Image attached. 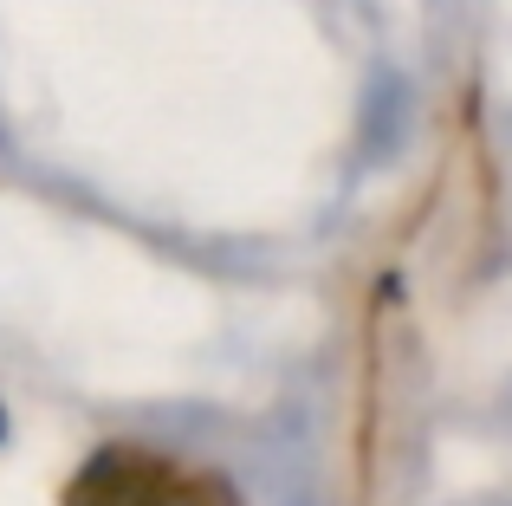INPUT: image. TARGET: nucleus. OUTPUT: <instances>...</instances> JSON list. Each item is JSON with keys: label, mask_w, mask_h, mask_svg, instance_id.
<instances>
[{"label": "nucleus", "mask_w": 512, "mask_h": 506, "mask_svg": "<svg viewBox=\"0 0 512 506\" xmlns=\"http://www.w3.org/2000/svg\"><path fill=\"white\" fill-rule=\"evenodd\" d=\"M65 506H240V487L221 468H201L169 448L104 442L72 474Z\"/></svg>", "instance_id": "f257e3e1"}]
</instances>
